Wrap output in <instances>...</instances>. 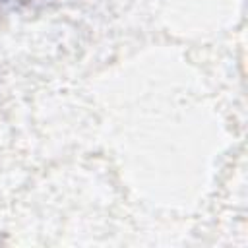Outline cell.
Wrapping results in <instances>:
<instances>
[{
    "mask_svg": "<svg viewBox=\"0 0 248 248\" xmlns=\"http://www.w3.org/2000/svg\"><path fill=\"white\" fill-rule=\"evenodd\" d=\"M4 2H10V0H0V4H4Z\"/></svg>",
    "mask_w": 248,
    "mask_h": 248,
    "instance_id": "6da1fadb",
    "label": "cell"
}]
</instances>
